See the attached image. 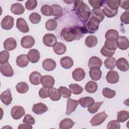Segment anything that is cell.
<instances>
[{
	"mask_svg": "<svg viewBox=\"0 0 129 129\" xmlns=\"http://www.w3.org/2000/svg\"><path fill=\"white\" fill-rule=\"evenodd\" d=\"M43 43L48 47H53L57 43V38L53 34H46L43 37Z\"/></svg>",
	"mask_w": 129,
	"mask_h": 129,
	"instance_id": "6",
	"label": "cell"
},
{
	"mask_svg": "<svg viewBox=\"0 0 129 129\" xmlns=\"http://www.w3.org/2000/svg\"><path fill=\"white\" fill-rule=\"evenodd\" d=\"M42 76L38 72L34 71L32 72L29 76V81L34 85H38L41 82Z\"/></svg>",
	"mask_w": 129,
	"mask_h": 129,
	"instance_id": "20",
	"label": "cell"
},
{
	"mask_svg": "<svg viewBox=\"0 0 129 129\" xmlns=\"http://www.w3.org/2000/svg\"><path fill=\"white\" fill-rule=\"evenodd\" d=\"M81 106L83 107H88L93 103H94V100L90 97H85L81 98L78 100Z\"/></svg>",
	"mask_w": 129,
	"mask_h": 129,
	"instance_id": "33",
	"label": "cell"
},
{
	"mask_svg": "<svg viewBox=\"0 0 129 129\" xmlns=\"http://www.w3.org/2000/svg\"><path fill=\"white\" fill-rule=\"evenodd\" d=\"M17 47V42L13 38H9L7 39L4 43V49L7 51H12L14 50Z\"/></svg>",
	"mask_w": 129,
	"mask_h": 129,
	"instance_id": "24",
	"label": "cell"
},
{
	"mask_svg": "<svg viewBox=\"0 0 129 129\" xmlns=\"http://www.w3.org/2000/svg\"><path fill=\"white\" fill-rule=\"evenodd\" d=\"M102 94L105 98L110 99L113 98L115 96L116 93L114 90L108 88H104L102 90Z\"/></svg>",
	"mask_w": 129,
	"mask_h": 129,
	"instance_id": "45",
	"label": "cell"
},
{
	"mask_svg": "<svg viewBox=\"0 0 129 129\" xmlns=\"http://www.w3.org/2000/svg\"><path fill=\"white\" fill-rule=\"evenodd\" d=\"M48 97L54 101H58L61 96V94L58 89H56L55 88L51 87L48 88Z\"/></svg>",
	"mask_w": 129,
	"mask_h": 129,
	"instance_id": "15",
	"label": "cell"
},
{
	"mask_svg": "<svg viewBox=\"0 0 129 129\" xmlns=\"http://www.w3.org/2000/svg\"><path fill=\"white\" fill-rule=\"evenodd\" d=\"M10 10L12 13L17 15H22L25 12V8L23 6L18 3L12 4Z\"/></svg>",
	"mask_w": 129,
	"mask_h": 129,
	"instance_id": "25",
	"label": "cell"
},
{
	"mask_svg": "<svg viewBox=\"0 0 129 129\" xmlns=\"http://www.w3.org/2000/svg\"><path fill=\"white\" fill-rule=\"evenodd\" d=\"M47 110V106L41 102L34 104L32 109V111L36 114H42L46 112Z\"/></svg>",
	"mask_w": 129,
	"mask_h": 129,
	"instance_id": "16",
	"label": "cell"
},
{
	"mask_svg": "<svg viewBox=\"0 0 129 129\" xmlns=\"http://www.w3.org/2000/svg\"><path fill=\"white\" fill-rule=\"evenodd\" d=\"M116 60L115 58L113 57H109L104 60V66L107 69L112 70L116 66Z\"/></svg>",
	"mask_w": 129,
	"mask_h": 129,
	"instance_id": "38",
	"label": "cell"
},
{
	"mask_svg": "<svg viewBox=\"0 0 129 129\" xmlns=\"http://www.w3.org/2000/svg\"><path fill=\"white\" fill-rule=\"evenodd\" d=\"M41 12L42 15L46 16H53V10L51 6L48 5H44L41 8Z\"/></svg>",
	"mask_w": 129,
	"mask_h": 129,
	"instance_id": "40",
	"label": "cell"
},
{
	"mask_svg": "<svg viewBox=\"0 0 129 129\" xmlns=\"http://www.w3.org/2000/svg\"><path fill=\"white\" fill-rule=\"evenodd\" d=\"M120 1H106L107 6L112 10H118V8L120 5Z\"/></svg>",
	"mask_w": 129,
	"mask_h": 129,
	"instance_id": "46",
	"label": "cell"
},
{
	"mask_svg": "<svg viewBox=\"0 0 129 129\" xmlns=\"http://www.w3.org/2000/svg\"><path fill=\"white\" fill-rule=\"evenodd\" d=\"M53 50L56 54L62 55L66 52L67 47L63 43L58 42L53 46Z\"/></svg>",
	"mask_w": 129,
	"mask_h": 129,
	"instance_id": "31",
	"label": "cell"
},
{
	"mask_svg": "<svg viewBox=\"0 0 129 129\" xmlns=\"http://www.w3.org/2000/svg\"><path fill=\"white\" fill-rule=\"evenodd\" d=\"M72 77L76 81H81L85 77L86 73L82 68H76L72 72Z\"/></svg>",
	"mask_w": 129,
	"mask_h": 129,
	"instance_id": "22",
	"label": "cell"
},
{
	"mask_svg": "<svg viewBox=\"0 0 129 129\" xmlns=\"http://www.w3.org/2000/svg\"><path fill=\"white\" fill-rule=\"evenodd\" d=\"M59 91H60L61 96L65 98H69L71 96V92L66 87L60 86L58 88Z\"/></svg>",
	"mask_w": 129,
	"mask_h": 129,
	"instance_id": "49",
	"label": "cell"
},
{
	"mask_svg": "<svg viewBox=\"0 0 129 129\" xmlns=\"http://www.w3.org/2000/svg\"><path fill=\"white\" fill-rule=\"evenodd\" d=\"M100 22L95 19L91 17L85 27L88 33H94L98 30Z\"/></svg>",
	"mask_w": 129,
	"mask_h": 129,
	"instance_id": "4",
	"label": "cell"
},
{
	"mask_svg": "<svg viewBox=\"0 0 129 129\" xmlns=\"http://www.w3.org/2000/svg\"><path fill=\"white\" fill-rule=\"evenodd\" d=\"M48 88H46L44 87H43L41 88L39 91V95L40 98L43 99V98H46L48 97Z\"/></svg>",
	"mask_w": 129,
	"mask_h": 129,
	"instance_id": "57",
	"label": "cell"
},
{
	"mask_svg": "<svg viewBox=\"0 0 129 129\" xmlns=\"http://www.w3.org/2000/svg\"><path fill=\"white\" fill-rule=\"evenodd\" d=\"M51 7L52 8L53 10V16L56 18H58L59 17H60L63 13V10L62 7L58 5H52L51 6Z\"/></svg>",
	"mask_w": 129,
	"mask_h": 129,
	"instance_id": "42",
	"label": "cell"
},
{
	"mask_svg": "<svg viewBox=\"0 0 129 129\" xmlns=\"http://www.w3.org/2000/svg\"><path fill=\"white\" fill-rule=\"evenodd\" d=\"M98 42V39L95 36L89 35L85 39V44L88 47H93L96 45Z\"/></svg>",
	"mask_w": 129,
	"mask_h": 129,
	"instance_id": "35",
	"label": "cell"
},
{
	"mask_svg": "<svg viewBox=\"0 0 129 129\" xmlns=\"http://www.w3.org/2000/svg\"><path fill=\"white\" fill-rule=\"evenodd\" d=\"M23 121L24 123H28V124H34L35 123V119L34 118V117L31 116L30 114H26L23 120Z\"/></svg>",
	"mask_w": 129,
	"mask_h": 129,
	"instance_id": "55",
	"label": "cell"
},
{
	"mask_svg": "<svg viewBox=\"0 0 129 129\" xmlns=\"http://www.w3.org/2000/svg\"><path fill=\"white\" fill-rule=\"evenodd\" d=\"M16 89L18 93L24 94L28 91L29 86L26 82H21L17 84L16 86Z\"/></svg>",
	"mask_w": 129,
	"mask_h": 129,
	"instance_id": "36",
	"label": "cell"
},
{
	"mask_svg": "<svg viewBox=\"0 0 129 129\" xmlns=\"http://www.w3.org/2000/svg\"><path fill=\"white\" fill-rule=\"evenodd\" d=\"M74 10L79 18L83 22H87L91 15V11L83 1H74Z\"/></svg>",
	"mask_w": 129,
	"mask_h": 129,
	"instance_id": "2",
	"label": "cell"
},
{
	"mask_svg": "<svg viewBox=\"0 0 129 129\" xmlns=\"http://www.w3.org/2000/svg\"><path fill=\"white\" fill-rule=\"evenodd\" d=\"M129 118V112L126 110H121L118 112L117 119L119 122H124Z\"/></svg>",
	"mask_w": 129,
	"mask_h": 129,
	"instance_id": "37",
	"label": "cell"
},
{
	"mask_svg": "<svg viewBox=\"0 0 129 129\" xmlns=\"http://www.w3.org/2000/svg\"><path fill=\"white\" fill-rule=\"evenodd\" d=\"M61 66L65 69H70L74 65L73 59L69 56H64L62 57L60 60Z\"/></svg>",
	"mask_w": 129,
	"mask_h": 129,
	"instance_id": "26",
	"label": "cell"
},
{
	"mask_svg": "<svg viewBox=\"0 0 129 129\" xmlns=\"http://www.w3.org/2000/svg\"><path fill=\"white\" fill-rule=\"evenodd\" d=\"M116 43L117 47L121 50H126L128 48V40L125 36H118L116 40Z\"/></svg>",
	"mask_w": 129,
	"mask_h": 129,
	"instance_id": "11",
	"label": "cell"
},
{
	"mask_svg": "<svg viewBox=\"0 0 129 129\" xmlns=\"http://www.w3.org/2000/svg\"><path fill=\"white\" fill-rule=\"evenodd\" d=\"M1 27L5 30L11 29L14 24V19L12 16L7 15L5 16L1 22Z\"/></svg>",
	"mask_w": 129,
	"mask_h": 129,
	"instance_id": "7",
	"label": "cell"
},
{
	"mask_svg": "<svg viewBox=\"0 0 129 129\" xmlns=\"http://www.w3.org/2000/svg\"><path fill=\"white\" fill-rule=\"evenodd\" d=\"M104 46L107 49L112 50H115L117 48L116 41H111L107 40H106V41H105Z\"/></svg>",
	"mask_w": 129,
	"mask_h": 129,
	"instance_id": "51",
	"label": "cell"
},
{
	"mask_svg": "<svg viewBox=\"0 0 129 129\" xmlns=\"http://www.w3.org/2000/svg\"><path fill=\"white\" fill-rule=\"evenodd\" d=\"M25 111L24 108L21 106H14L11 111L12 117L14 119H19L24 115Z\"/></svg>",
	"mask_w": 129,
	"mask_h": 129,
	"instance_id": "5",
	"label": "cell"
},
{
	"mask_svg": "<svg viewBox=\"0 0 129 129\" xmlns=\"http://www.w3.org/2000/svg\"><path fill=\"white\" fill-rule=\"evenodd\" d=\"M98 89V85L97 83L94 81H91L87 82L86 84L85 89V90L90 93H95Z\"/></svg>",
	"mask_w": 129,
	"mask_h": 129,
	"instance_id": "34",
	"label": "cell"
},
{
	"mask_svg": "<svg viewBox=\"0 0 129 129\" xmlns=\"http://www.w3.org/2000/svg\"><path fill=\"white\" fill-rule=\"evenodd\" d=\"M1 101L6 105H9L12 101V96L10 89H7L4 91L0 96Z\"/></svg>",
	"mask_w": 129,
	"mask_h": 129,
	"instance_id": "13",
	"label": "cell"
},
{
	"mask_svg": "<svg viewBox=\"0 0 129 129\" xmlns=\"http://www.w3.org/2000/svg\"><path fill=\"white\" fill-rule=\"evenodd\" d=\"M34 44L35 39L30 35L25 36L21 39V45L24 48H31Z\"/></svg>",
	"mask_w": 129,
	"mask_h": 129,
	"instance_id": "8",
	"label": "cell"
},
{
	"mask_svg": "<svg viewBox=\"0 0 129 129\" xmlns=\"http://www.w3.org/2000/svg\"><path fill=\"white\" fill-rule=\"evenodd\" d=\"M120 20L122 23L125 24H128L129 23V13L128 11L124 12L121 15Z\"/></svg>",
	"mask_w": 129,
	"mask_h": 129,
	"instance_id": "56",
	"label": "cell"
},
{
	"mask_svg": "<svg viewBox=\"0 0 129 129\" xmlns=\"http://www.w3.org/2000/svg\"><path fill=\"white\" fill-rule=\"evenodd\" d=\"M41 17L39 14L36 13H32L29 16V20L32 24H38L41 21Z\"/></svg>",
	"mask_w": 129,
	"mask_h": 129,
	"instance_id": "48",
	"label": "cell"
},
{
	"mask_svg": "<svg viewBox=\"0 0 129 129\" xmlns=\"http://www.w3.org/2000/svg\"><path fill=\"white\" fill-rule=\"evenodd\" d=\"M102 61L99 57L94 56L90 58L88 61V67L90 69L93 67L100 68L102 66Z\"/></svg>",
	"mask_w": 129,
	"mask_h": 129,
	"instance_id": "29",
	"label": "cell"
},
{
	"mask_svg": "<svg viewBox=\"0 0 129 129\" xmlns=\"http://www.w3.org/2000/svg\"><path fill=\"white\" fill-rule=\"evenodd\" d=\"M103 13L108 18H112L114 17L117 13L118 10L113 11L110 9L107 6H106L102 10Z\"/></svg>",
	"mask_w": 129,
	"mask_h": 129,
	"instance_id": "44",
	"label": "cell"
},
{
	"mask_svg": "<svg viewBox=\"0 0 129 129\" xmlns=\"http://www.w3.org/2000/svg\"><path fill=\"white\" fill-rule=\"evenodd\" d=\"M89 3L94 9H100L104 3H106V1H99V0H89Z\"/></svg>",
	"mask_w": 129,
	"mask_h": 129,
	"instance_id": "47",
	"label": "cell"
},
{
	"mask_svg": "<svg viewBox=\"0 0 129 129\" xmlns=\"http://www.w3.org/2000/svg\"><path fill=\"white\" fill-rule=\"evenodd\" d=\"M128 4L129 1H120V6L123 9H125L128 11Z\"/></svg>",
	"mask_w": 129,
	"mask_h": 129,
	"instance_id": "58",
	"label": "cell"
},
{
	"mask_svg": "<svg viewBox=\"0 0 129 129\" xmlns=\"http://www.w3.org/2000/svg\"><path fill=\"white\" fill-rule=\"evenodd\" d=\"M55 80L53 77L49 75H44L42 76L41 80V84L43 87L46 88H51L54 85Z\"/></svg>",
	"mask_w": 129,
	"mask_h": 129,
	"instance_id": "19",
	"label": "cell"
},
{
	"mask_svg": "<svg viewBox=\"0 0 129 129\" xmlns=\"http://www.w3.org/2000/svg\"><path fill=\"white\" fill-rule=\"evenodd\" d=\"M106 78L108 83L110 84H115L118 82L119 75L116 71L111 70L107 73Z\"/></svg>",
	"mask_w": 129,
	"mask_h": 129,
	"instance_id": "17",
	"label": "cell"
},
{
	"mask_svg": "<svg viewBox=\"0 0 129 129\" xmlns=\"http://www.w3.org/2000/svg\"><path fill=\"white\" fill-rule=\"evenodd\" d=\"M75 122L70 118H66L63 119L59 124V128L60 129H69L72 128Z\"/></svg>",
	"mask_w": 129,
	"mask_h": 129,
	"instance_id": "30",
	"label": "cell"
},
{
	"mask_svg": "<svg viewBox=\"0 0 129 129\" xmlns=\"http://www.w3.org/2000/svg\"><path fill=\"white\" fill-rule=\"evenodd\" d=\"M56 66V62L51 58H46L42 62L43 68L46 71H52L54 70Z\"/></svg>",
	"mask_w": 129,
	"mask_h": 129,
	"instance_id": "23",
	"label": "cell"
},
{
	"mask_svg": "<svg viewBox=\"0 0 129 129\" xmlns=\"http://www.w3.org/2000/svg\"><path fill=\"white\" fill-rule=\"evenodd\" d=\"M89 76L93 81H98L101 78L102 72L99 68H91L90 69Z\"/></svg>",
	"mask_w": 129,
	"mask_h": 129,
	"instance_id": "21",
	"label": "cell"
},
{
	"mask_svg": "<svg viewBox=\"0 0 129 129\" xmlns=\"http://www.w3.org/2000/svg\"><path fill=\"white\" fill-rule=\"evenodd\" d=\"M10 57L9 52L6 50L2 51L0 53V62L1 64L8 62Z\"/></svg>",
	"mask_w": 129,
	"mask_h": 129,
	"instance_id": "50",
	"label": "cell"
},
{
	"mask_svg": "<svg viewBox=\"0 0 129 129\" xmlns=\"http://www.w3.org/2000/svg\"><path fill=\"white\" fill-rule=\"evenodd\" d=\"M16 27L22 33H27L29 31V28L26 21L22 18H19L17 20Z\"/></svg>",
	"mask_w": 129,
	"mask_h": 129,
	"instance_id": "12",
	"label": "cell"
},
{
	"mask_svg": "<svg viewBox=\"0 0 129 129\" xmlns=\"http://www.w3.org/2000/svg\"><path fill=\"white\" fill-rule=\"evenodd\" d=\"M69 88L71 93L75 95L80 94L83 91V88L81 86L77 84H70L69 85Z\"/></svg>",
	"mask_w": 129,
	"mask_h": 129,
	"instance_id": "39",
	"label": "cell"
},
{
	"mask_svg": "<svg viewBox=\"0 0 129 129\" xmlns=\"http://www.w3.org/2000/svg\"><path fill=\"white\" fill-rule=\"evenodd\" d=\"M116 66L117 69L122 72H126L128 70L129 64L127 60L123 57L119 58L116 62Z\"/></svg>",
	"mask_w": 129,
	"mask_h": 129,
	"instance_id": "18",
	"label": "cell"
},
{
	"mask_svg": "<svg viewBox=\"0 0 129 129\" xmlns=\"http://www.w3.org/2000/svg\"><path fill=\"white\" fill-rule=\"evenodd\" d=\"M88 33L85 26H74L63 28L61 33L62 39L67 42H71L75 40H79L84 34Z\"/></svg>",
	"mask_w": 129,
	"mask_h": 129,
	"instance_id": "1",
	"label": "cell"
},
{
	"mask_svg": "<svg viewBox=\"0 0 129 129\" xmlns=\"http://www.w3.org/2000/svg\"><path fill=\"white\" fill-rule=\"evenodd\" d=\"M103 102H94L90 106L88 107V111L91 114H94L97 112L101 106V105L103 104Z\"/></svg>",
	"mask_w": 129,
	"mask_h": 129,
	"instance_id": "43",
	"label": "cell"
},
{
	"mask_svg": "<svg viewBox=\"0 0 129 129\" xmlns=\"http://www.w3.org/2000/svg\"><path fill=\"white\" fill-rule=\"evenodd\" d=\"M29 60L32 63H36L40 59V55L39 51L36 49H31L27 54Z\"/></svg>",
	"mask_w": 129,
	"mask_h": 129,
	"instance_id": "14",
	"label": "cell"
},
{
	"mask_svg": "<svg viewBox=\"0 0 129 129\" xmlns=\"http://www.w3.org/2000/svg\"><path fill=\"white\" fill-rule=\"evenodd\" d=\"M37 6V1L35 0L27 1L25 3V8L28 10H34Z\"/></svg>",
	"mask_w": 129,
	"mask_h": 129,
	"instance_id": "54",
	"label": "cell"
},
{
	"mask_svg": "<svg viewBox=\"0 0 129 129\" xmlns=\"http://www.w3.org/2000/svg\"><path fill=\"white\" fill-rule=\"evenodd\" d=\"M108 115L105 111L98 113L93 116L90 122L92 126H97L102 124L107 118Z\"/></svg>",
	"mask_w": 129,
	"mask_h": 129,
	"instance_id": "3",
	"label": "cell"
},
{
	"mask_svg": "<svg viewBox=\"0 0 129 129\" xmlns=\"http://www.w3.org/2000/svg\"><path fill=\"white\" fill-rule=\"evenodd\" d=\"M1 73L7 77H11L14 75V71L9 62L1 64Z\"/></svg>",
	"mask_w": 129,
	"mask_h": 129,
	"instance_id": "9",
	"label": "cell"
},
{
	"mask_svg": "<svg viewBox=\"0 0 129 129\" xmlns=\"http://www.w3.org/2000/svg\"><path fill=\"white\" fill-rule=\"evenodd\" d=\"M115 50H112L109 49H107L104 46L102 47L100 50V52L104 56L106 57H111L115 53Z\"/></svg>",
	"mask_w": 129,
	"mask_h": 129,
	"instance_id": "52",
	"label": "cell"
},
{
	"mask_svg": "<svg viewBox=\"0 0 129 129\" xmlns=\"http://www.w3.org/2000/svg\"><path fill=\"white\" fill-rule=\"evenodd\" d=\"M118 36V31L114 29H109L107 31L105 35L106 40L111 41H116Z\"/></svg>",
	"mask_w": 129,
	"mask_h": 129,
	"instance_id": "32",
	"label": "cell"
},
{
	"mask_svg": "<svg viewBox=\"0 0 129 129\" xmlns=\"http://www.w3.org/2000/svg\"><path fill=\"white\" fill-rule=\"evenodd\" d=\"M57 26V22L54 19H50L45 23V28L48 31H53Z\"/></svg>",
	"mask_w": 129,
	"mask_h": 129,
	"instance_id": "41",
	"label": "cell"
},
{
	"mask_svg": "<svg viewBox=\"0 0 129 129\" xmlns=\"http://www.w3.org/2000/svg\"><path fill=\"white\" fill-rule=\"evenodd\" d=\"M91 14L92 16L91 17L95 19L100 23L102 22L104 19L105 16L103 13L102 10L101 8L97 9H93L91 12Z\"/></svg>",
	"mask_w": 129,
	"mask_h": 129,
	"instance_id": "28",
	"label": "cell"
},
{
	"mask_svg": "<svg viewBox=\"0 0 129 129\" xmlns=\"http://www.w3.org/2000/svg\"><path fill=\"white\" fill-rule=\"evenodd\" d=\"M29 59L26 54H21L16 59V63L18 66L20 68H24L27 66L29 63Z\"/></svg>",
	"mask_w": 129,
	"mask_h": 129,
	"instance_id": "27",
	"label": "cell"
},
{
	"mask_svg": "<svg viewBox=\"0 0 129 129\" xmlns=\"http://www.w3.org/2000/svg\"><path fill=\"white\" fill-rule=\"evenodd\" d=\"M78 100H76L72 99L71 98H68L67 100V111L66 114L67 115L71 114L73 112H74L78 105H79Z\"/></svg>",
	"mask_w": 129,
	"mask_h": 129,
	"instance_id": "10",
	"label": "cell"
},
{
	"mask_svg": "<svg viewBox=\"0 0 129 129\" xmlns=\"http://www.w3.org/2000/svg\"><path fill=\"white\" fill-rule=\"evenodd\" d=\"M18 129H21V128H30L31 129L32 128V126L31 124H28V123H24L23 124H20L19 126H18Z\"/></svg>",
	"mask_w": 129,
	"mask_h": 129,
	"instance_id": "59",
	"label": "cell"
},
{
	"mask_svg": "<svg viewBox=\"0 0 129 129\" xmlns=\"http://www.w3.org/2000/svg\"><path fill=\"white\" fill-rule=\"evenodd\" d=\"M120 122L117 120H113L109 121L107 126L108 129H119Z\"/></svg>",
	"mask_w": 129,
	"mask_h": 129,
	"instance_id": "53",
	"label": "cell"
}]
</instances>
